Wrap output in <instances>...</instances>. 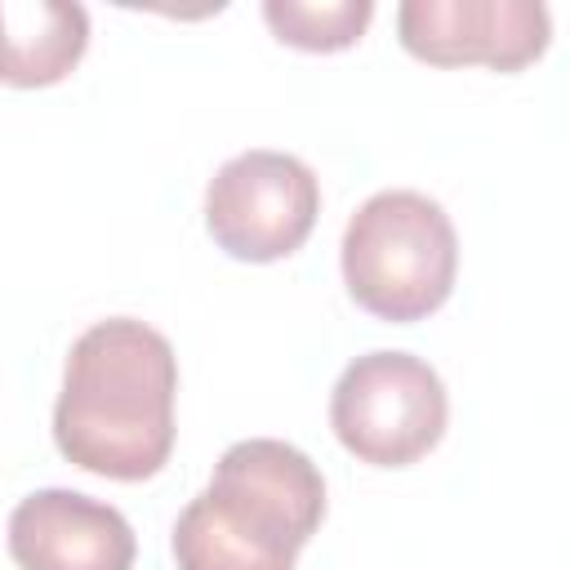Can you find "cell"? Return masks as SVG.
Instances as JSON below:
<instances>
[{"label":"cell","instance_id":"obj_3","mask_svg":"<svg viewBox=\"0 0 570 570\" xmlns=\"http://www.w3.org/2000/svg\"><path fill=\"white\" fill-rule=\"evenodd\" d=\"M343 285L379 321L410 325L432 316L459 272L450 214L410 187L374 191L343 227Z\"/></svg>","mask_w":570,"mask_h":570},{"label":"cell","instance_id":"obj_8","mask_svg":"<svg viewBox=\"0 0 570 570\" xmlns=\"http://www.w3.org/2000/svg\"><path fill=\"white\" fill-rule=\"evenodd\" d=\"M89 49V13L76 0H0V80L45 89L71 76Z\"/></svg>","mask_w":570,"mask_h":570},{"label":"cell","instance_id":"obj_5","mask_svg":"<svg viewBox=\"0 0 570 570\" xmlns=\"http://www.w3.org/2000/svg\"><path fill=\"white\" fill-rule=\"evenodd\" d=\"M321 214L316 174L272 147H254L218 165L205 187V227L214 245L240 263H276L294 254Z\"/></svg>","mask_w":570,"mask_h":570},{"label":"cell","instance_id":"obj_2","mask_svg":"<svg viewBox=\"0 0 570 570\" xmlns=\"http://www.w3.org/2000/svg\"><path fill=\"white\" fill-rule=\"evenodd\" d=\"M321 517V468L289 441L249 436L223 450L169 543L178 570H294Z\"/></svg>","mask_w":570,"mask_h":570},{"label":"cell","instance_id":"obj_4","mask_svg":"<svg viewBox=\"0 0 570 570\" xmlns=\"http://www.w3.org/2000/svg\"><path fill=\"white\" fill-rule=\"evenodd\" d=\"M441 374L410 352L356 356L330 392V428L347 454L374 468L419 463L445 432Z\"/></svg>","mask_w":570,"mask_h":570},{"label":"cell","instance_id":"obj_9","mask_svg":"<svg viewBox=\"0 0 570 570\" xmlns=\"http://www.w3.org/2000/svg\"><path fill=\"white\" fill-rule=\"evenodd\" d=\"M263 18L281 45L307 53H338L361 40L374 18L370 0H267Z\"/></svg>","mask_w":570,"mask_h":570},{"label":"cell","instance_id":"obj_1","mask_svg":"<svg viewBox=\"0 0 570 570\" xmlns=\"http://www.w3.org/2000/svg\"><path fill=\"white\" fill-rule=\"evenodd\" d=\"M178 356L160 330L134 316L89 325L62 365L53 445L67 463L107 481H147L174 450Z\"/></svg>","mask_w":570,"mask_h":570},{"label":"cell","instance_id":"obj_6","mask_svg":"<svg viewBox=\"0 0 570 570\" xmlns=\"http://www.w3.org/2000/svg\"><path fill=\"white\" fill-rule=\"evenodd\" d=\"M396 31L405 53L432 67L481 62L490 71H521L543 58L552 18L539 0H405Z\"/></svg>","mask_w":570,"mask_h":570},{"label":"cell","instance_id":"obj_7","mask_svg":"<svg viewBox=\"0 0 570 570\" xmlns=\"http://www.w3.org/2000/svg\"><path fill=\"white\" fill-rule=\"evenodd\" d=\"M134 530L120 508L80 490H36L9 512L18 570H134Z\"/></svg>","mask_w":570,"mask_h":570}]
</instances>
